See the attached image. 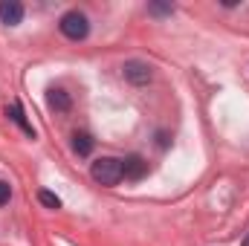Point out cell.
Segmentation results:
<instances>
[{"mask_svg": "<svg viewBox=\"0 0 249 246\" xmlns=\"http://www.w3.org/2000/svg\"><path fill=\"white\" fill-rule=\"evenodd\" d=\"M151 12H154V15H165V12H171V6H160V3H151Z\"/></svg>", "mask_w": 249, "mask_h": 246, "instance_id": "cell-11", "label": "cell"}, {"mask_svg": "<svg viewBox=\"0 0 249 246\" xmlns=\"http://www.w3.org/2000/svg\"><path fill=\"white\" fill-rule=\"evenodd\" d=\"M90 177L102 185H116L124 177L122 174V159H116V157H102V159H96V162L90 165Z\"/></svg>", "mask_w": 249, "mask_h": 246, "instance_id": "cell-1", "label": "cell"}, {"mask_svg": "<svg viewBox=\"0 0 249 246\" xmlns=\"http://www.w3.org/2000/svg\"><path fill=\"white\" fill-rule=\"evenodd\" d=\"M145 171H148V162H145L139 154H130V157L122 159V174L127 177V180H142Z\"/></svg>", "mask_w": 249, "mask_h": 246, "instance_id": "cell-4", "label": "cell"}, {"mask_svg": "<svg viewBox=\"0 0 249 246\" xmlns=\"http://www.w3.org/2000/svg\"><path fill=\"white\" fill-rule=\"evenodd\" d=\"M23 20V6L18 0H3L0 3V23L6 26H18Z\"/></svg>", "mask_w": 249, "mask_h": 246, "instance_id": "cell-5", "label": "cell"}, {"mask_svg": "<svg viewBox=\"0 0 249 246\" xmlns=\"http://www.w3.org/2000/svg\"><path fill=\"white\" fill-rule=\"evenodd\" d=\"M38 200H41L47 209H61V200H58L53 191H38Z\"/></svg>", "mask_w": 249, "mask_h": 246, "instance_id": "cell-9", "label": "cell"}, {"mask_svg": "<svg viewBox=\"0 0 249 246\" xmlns=\"http://www.w3.org/2000/svg\"><path fill=\"white\" fill-rule=\"evenodd\" d=\"M47 105H50L53 110H58V113H67V110L72 107L70 93H67V90H61V87H53V90L47 93Z\"/></svg>", "mask_w": 249, "mask_h": 246, "instance_id": "cell-6", "label": "cell"}, {"mask_svg": "<svg viewBox=\"0 0 249 246\" xmlns=\"http://www.w3.org/2000/svg\"><path fill=\"white\" fill-rule=\"evenodd\" d=\"M72 151L78 154V157H90V151H93V136L90 133H75L72 136Z\"/></svg>", "mask_w": 249, "mask_h": 246, "instance_id": "cell-7", "label": "cell"}, {"mask_svg": "<svg viewBox=\"0 0 249 246\" xmlns=\"http://www.w3.org/2000/svg\"><path fill=\"white\" fill-rule=\"evenodd\" d=\"M9 197H12V185L0 180V206H6V203H9Z\"/></svg>", "mask_w": 249, "mask_h": 246, "instance_id": "cell-10", "label": "cell"}, {"mask_svg": "<svg viewBox=\"0 0 249 246\" xmlns=\"http://www.w3.org/2000/svg\"><path fill=\"white\" fill-rule=\"evenodd\" d=\"M9 113H12V122H15V124H20V130H23V133H29V136H35V130H32V124L26 122V116H23V107H20L18 102L12 105V110H9Z\"/></svg>", "mask_w": 249, "mask_h": 246, "instance_id": "cell-8", "label": "cell"}, {"mask_svg": "<svg viewBox=\"0 0 249 246\" xmlns=\"http://www.w3.org/2000/svg\"><path fill=\"white\" fill-rule=\"evenodd\" d=\"M124 78L130 81V84H136V87H142V84H148L151 78H154V72H151V67L145 61H136V58H130V61H124L122 67Z\"/></svg>", "mask_w": 249, "mask_h": 246, "instance_id": "cell-3", "label": "cell"}, {"mask_svg": "<svg viewBox=\"0 0 249 246\" xmlns=\"http://www.w3.org/2000/svg\"><path fill=\"white\" fill-rule=\"evenodd\" d=\"M241 246H249V235H247V238H244V244H241Z\"/></svg>", "mask_w": 249, "mask_h": 246, "instance_id": "cell-12", "label": "cell"}, {"mask_svg": "<svg viewBox=\"0 0 249 246\" xmlns=\"http://www.w3.org/2000/svg\"><path fill=\"white\" fill-rule=\"evenodd\" d=\"M58 26H61V35L64 38H70V41H84L87 32H90V20H87V15H81L78 9L67 12Z\"/></svg>", "mask_w": 249, "mask_h": 246, "instance_id": "cell-2", "label": "cell"}]
</instances>
